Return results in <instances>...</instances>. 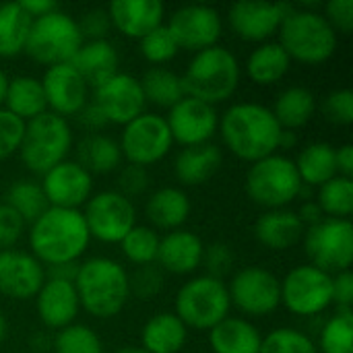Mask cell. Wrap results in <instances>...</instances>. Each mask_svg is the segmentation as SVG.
<instances>
[{"mask_svg": "<svg viewBox=\"0 0 353 353\" xmlns=\"http://www.w3.org/2000/svg\"><path fill=\"white\" fill-rule=\"evenodd\" d=\"M25 134V122L0 108V161L14 155L21 149Z\"/></svg>", "mask_w": 353, "mask_h": 353, "instance_id": "obj_46", "label": "cell"}, {"mask_svg": "<svg viewBox=\"0 0 353 353\" xmlns=\"http://www.w3.org/2000/svg\"><path fill=\"white\" fill-rule=\"evenodd\" d=\"M112 27L132 39H143L147 33L163 25L165 6L159 0H116L108 6Z\"/></svg>", "mask_w": 353, "mask_h": 353, "instance_id": "obj_23", "label": "cell"}, {"mask_svg": "<svg viewBox=\"0 0 353 353\" xmlns=\"http://www.w3.org/2000/svg\"><path fill=\"white\" fill-rule=\"evenodd\" d=\"M77 163L93 174H110L120 168L122 151L118 141L108 134H87L77 147Z\"/></svg>", "mask_w": 353, "mask_h": 353, "instance_id": "obj_35", "label": "cell"}, {"mask_svg": "<svg viewBox=\"0 0 353 353\" xmlns=\"http://www.w3.org/2000/svg\"><path fill=\"white\" fill-rule=\"evenodd\" d=\"M70 64L83 77L87 87H93V89L120 72L118 70L120 56H118L116 46L110 39L83 41V46L79 48Z\"/></svg>", "mask_w": 353, "mask_h": 353, "instance_id": "obj_26", "label": "cell"}, {"mask_svg": "<svg viewBox=\"0 0 353 353\" xmlns=\"http://www.w3.org/2000/svg\"><path fill=\"white\" fill-rule=\"evenodd\" d=\"M2 108L8 110L12 116H17L23 122H29V120L37 118L39 114L48 112L41 81L35 77H27V74L8 79Z\"/></svg>", "mask_w": 353, "mask_h": 353, "instance_id": "obj_32", "label": "cell"}, {"mask_svg": "<svg viewBox=\"0 0 353 353\" xmlns=\"http://www.w3.org/2000/svg\"><path fill=\"white\" fill-rule=\"evenodd\" d=\"M118 145L122 157L128 163L147 170V165L161 161L170 153L174 139L168 128L165 116L145 112L122 128Z\"/></svg>", "mask_w": 353, "mask_h": 353, "instance_id": "obj_12", "label": "cell"}, {"mask_svg": "<svg viewBox=\"0 0 353 353\" xmlns=\"http://www.w3.org/2000/svg\"><path fill=\"white\" fill-rule=\"evenodd\" d=\"M74 290L81 308L95 319L118 316L130 298L126 269L108 256H91L79 263Z\"/></svg>", "mask_w": 353, "mask_h": 353, "instance_id": "obj_3", "label": "cell"}, {"mask_svg": "<svg viewBox=\"0 0 353 353\" xmlns=\"http://www.w3.org/2000/svg\"><path fill=\"white\" fill-rule=\"evenodd\" d=\"M230 292L221 279L199 275L188 279L176 294V316L186 329L211 331L230 316Z\"/></svg>", "mask_w": 353, "mask_h": 353, "instance_id": "obj_9", "label": "cell"}, {"mask_svg": "<svg viewBox=\"0 0 353 353\" xmlns=\"http://www.w3.org/2000/svg\"><path fill=\"white\" fill-rule=\"evenodd\" d=\"M298 143V137L296 132L292 130H281V137H279V149H294Z\"/></svg>", "mask_w": 353, "mask_h": 353, "instance_id": "obj_60", "label": "cell"}, {"mask_svg": "<svg viewBox=\"0 0 353 353\" xmlns=\"http://www.w3.org/2000/svg\"><path fill=\"white\" fill-rule=\"evenodd\" d=\"M316 205L325 217L331 219H350L353 211V182L352 178L335 176L319 188Z\"/></svg>", "mask_w": 353, "mask_h": 353, "instance_id": "obj_39", "label": "cell"}, {"mask_svg": "<svg viewBox=\"0 0 353 353\" xmlns=\"http://www.w3.org/2000/svg\"><path fill=\"white\" fill-rule=\"evenodd\" d=\"M281 281V304L296 316H319L333 304V275L312 267H294Z\"/></svg>", "mask_w": 353, "mask_h": 353, "instance_id": "obj_11", "label": "cell"}, {"mask_svg": "<svg viewBox=\"0 0 353 353\" xmlns=\"http://www.w3.org/2000/svg\"><path fill=\"white\" fill-rule=\"evenodd\" d=\"M163 283H165V277H163V271L157 267V263L137 267V271L132 275H128L130 296H134L139 300L155 298L163 290Z\"/></svg>", "mask_w": 353, "mask_h": 353, "instance_id": "obj_45", "label": "cell"}, {"mask_svg": "<svg viewBox=\"0 0 353 353\" xmlns=\"http://www.w3.org/2000/svg\"><path fill=\"white\" fill-rule=\"evenodd\" d=\"M35 308L39 321L54 331H62L74 325L81 304L72 281L46 277L41 290L35 296Z\"/></svg>", "mask_w": 353, "mask_h": 353, "instance_id": "obj_22", "label": "cell"}, {"mask_svg": "<svg viewBox=\"0 0 353 353\" xmlns=\"http://www.w3.org/2000/svg\"><path fill=\"white\" fill-rule=\"evenodd\" d=\"M294 4L285 2H236L230 6L228 21L232 31L244 41H271Z\"/></svg>", "mask_w": 353, "mask_h": 353, "instance_id": "obj_18", "label": "cell"}, {"mask_svg": "<svg viewBox=\"0 0 353 353\" xmlns=\"http://www.w3.org/2000/svg\"><path fill=\"white\" fill-rule=\"evenodd\" d=\"M325 19L335 29V33L353 31V0H331L325 6Z\"/></svg>", "mask_w": 353, "mask_h": 353, "instance_id": "obj_52", "label": "cell"}, {"mask_svg": "<svg viewBox=\"0 0 353 353\" xmlns=\"http://www.w3.org/2000/svg\"><path fill=\"white\" fill-rule=\"evenodd\" d=\"M333 304L337 310H352L353 306V273L341 271L333 275Z\"/></svg>", "mask_w": 353, "mask_h": 353, "instance_id": "obj_53", "label": "cell"}, {"mask_svg": "<svg viewBox=\"0 0 353 353\" xmlns=\"http://www.w3.org/2000/svg\"><path fill=\"white\" fill-rule=\"evenodd\" d=\"M168 29L180 50H190L196 54L217 46L223 33V23L217 8L207 4H186L172 12Z\"/></svg>", "mask_w": 353, "mask_h": 353, "instance_id": "obj_15", "label": "cell"}, {"mask_svg": "<svg viewBox=\"0 0 353 353\" xmlns=\"http://www.w3.org/2000/svg\"><path fill=\"white\" fill-rule=\"evenodd\" d=\"M201 265L207 269V275L209 277L223 281V277L234 267V250L225 242H213V244L205 246L203 263Z\"/></svg>", "mask_w": 353, "mask_h": 353, "instance_id": "obj_48", "label": "cell"}, {"mask_svg": "<svg viewBox=\"0 0 353 353\" xmlns=\"http://www.w3.org/2000/svg\"><path fill=\"white\" fill-rule=\"evenodd\" d=\"M319 353H353V314L352 310H337L319 337Z\"/></svg>", "mask_w": 353, "mask_h": 353, "instance_id": "obj_40", "label": "cell"}, {"mask_svg": "<svg viewBox=\"0 0 353 353\" xmlns=\"http://www.w3.org/2000/svg\"><path fill=\"white\" fill-rule=\"evenodd\" d=\"M203 252L205 244L196 234L188 230H174L159 240L155 263L161 271L172 275H188L201 267Z\"/></svg>", "mask_w": 353, "mask_h": 353, "instance_id": "obj_24", "label": "cell"}, {"mask_svg": "<svg viewBox=\"0 0 353 353\" xmlns=\"http://www.w3.org/2000/svg\"><path fill=\"white\" fill-rule=\"evenodd\" d=\"M6 87H8V77H6V72H4V70L0 68V108H2V103H4Z\"/></svg>", "mask_w": 353, "mask_h": 353, "instance_id": "obj_61", "label": "cell"}, {"mask_svg": "<svg viewBox=\"0 0 353 353\" xmlns=\"http://www.w3.org/2000/svg\"><path fill=\"white\" fill-rule=\"evenodd\" d=\"M223 155L221 149L213 143L184 147L174 161V172L180 184L184 186H201L209 182L221 168Z\"/></svg>", "mask_w": 353, "mask_h": 353, "instance_id": "obj_27", "label": "cell"}, {"mask_svg": "<svg viewBox=\"0 0 353 353\" xmlns=\"http://www.w3.org/2000/svg\"><path fill=\"white\" fill-rule=\"evenodd\" d=\"M31 17L19 2L0 4V56L14 58L25 52L27 35L31 29Z\"/></svg>", "mask_w": 353, "mask_h": 353, "instance_id": "obj_36", "label": "cell"}, {"mask_svg": "<svg viewBox=\"0 0 353 353\" xmlns=\"http://www.w3.org/2000/svg\"><path fill=\"white\" fill-rule=\"evenodd\" d=\"M25 221L4 203H0V252L10 250L23 236Z\"/></svg>", "mask_w": 353, "mask_h": 353, "instance_id": "obj_51", "label": "cell"}, {"mask_svg": "<svg viewBox=\"0 0 353 353\" xmlns=\"http://www.w3.org/2000/svg\"><path fill=\"white\" fill-rule=\"evenodd\" d=\"M323 112L329 122L339 126H350L353 122V91L335 89L323 101Z\"/></svg>", "mask_w": 353, "mask_h": 353, "instance_id": "obj_47", "label": "cell"}, {"mask_svg": "<svg viewBox=\"0 0 353 353\" xmlns=\"http://www.w3.org/2000/svg\"><path fill=\"white\" fill-rule=\"evenodd\" d=\"M39 81L48 112H54L62 118L77 116L89 101V87L70 62L50 66Z\"/></svg>", "mask_w": 353, "mask_h": 353, "instance_id": "obj_20", "label": "cell"}, {"mask_svg": "<svg viewBox=\"0 0 353 353\" xmlns=\"http://www.w3.org/2000/svg\"><path fill=\"white\" fill-rule=\"evenodd\" d=\"M19 4H21V8H23L31 19L43 17V14L54 12V10L60 8L54 0H21Z\"/></svg>", "mask_w": 353, "mask_h": 353, "instance_id": "obj_56", "label": "cell"}, {"mask_svg": "<svg viewBox=\"0 0 353 353\" xmlns=\"http://www.w3.org/2000/svg\"><path fill=\"white\" fill-rule=\"evenodd\" d=\"M298 176L304 186L321 188L329 180H333L337 174V163H335V147L325 141H314L308 143L298 157L294 159Z\"/></svg>", "mask_w": 353, "mask_h": 353, "instance_id": "obj_31", "label": "cell"}, {"mask_svg": "<svg viewBox=\"0 0 353 353\" xmlns=\"http://www.w3.org/2000/svg\"><path fill=\"white\" fill-rule=\"evenodd\" d=\"M2 203L8 205L25 223H33L48 209V201L43 196V190L33 180L12 182L10 188L6 190Z\"/></svg>", "mask_w": 353, "mask_h": 353, "instance_id": "obj_38", "label": "cell"}, {"mask_svg": "<svg viewBox=\"0 0 353 353\" xmlns=\"http://www.w3.org/2000/svg\"><path fill=\"white\" fill-rule=\"evenodd\" d=\"M54 353H103L99 335L87 325H70L54 337Z\"/></svg>", "mask_w": 353, "mask_h": 353, "instance_id": "obj_42", "label": "cell"}, {"mask_svg": "<svg viewBox=\"0 0 353 353\" xmlns=\"http://www.w3.org/2000/svg\"><path fill=\"white\" fill-rule=\"evenodd\" d=\"M190 209L192 205L188 194L176 186H163L155 190L145 205V213L153 230H168V232L182 230V225L190 217Z\"/></svg>", "mask_w": 353, "mask_h": 353, "instance_id": "obj_28", "label": "cell"}, {"mask_svg": "<svg viewBox=\"0 0 353 353\" xmlns=\"http://www.w3.org/2000/svg\"><path fill=\"white\" fill-rule=\"evenodd\" d=\"M70 149L72 130L66 118L54 112H43L37 118L25 122V134L19 155L29 172L43 176L58 163L66 161Z\"/></svg>", "mask_w": 353, "mask_h": 353, "instance_id": "obj_6", "label": "cell"}, {"mask_svg": "<svg viewBox=\"0 0 353 353\" xmlns=\"http://www.w3.org/2000/svg\"><path fill=\"white\" fill-rule=\"evenodd\" d=\"M46 281V267L31 254L21 250L0 252V294L10 300H31Z\"/></svg>", "mask_w": 353, "mask_h": 353, "instance_id": "obj_21", "label": "cell"}, {"mask_svg": "<svg viewBox=\"0 0 353 353\" xmlns=\"http://www.w3.org/2000/svg\"><path fill=\"white\" fill-rule=\"evenodd\" d=\"M273 116L283 130H298L306 126L316 114V97L308 87H288L283 89L273 105Z\"/></svg>", "mask_w": 353, "mask_h": 353, "instance_id": "obj_34", "label": "cell"}, {"mask_svg": "<svg viewBox=\"0 0 353 353\" xmlns=\"http://www.w3.org/2000/svg\"><path fill=\"white\" fill-rule=\"evenodd\" d=\"M77 25H79L81 35H83V41L108 39L110 31L114 29L108 8H91V10H87L81 17V21H77Z\"/></svg>", "mask_w": 353, "mask_h": 353, "instance_id": "obj_49", "label": "cell"}, {"mask_svg": "<svg viewBox=\"0 0 353 353\" xmlns=\"http://www.w3.org/2000/svg\"><path fill=\"white\" fill-rule=\"evenodd\" d=\"M292 68V58L279 41H265L254 48L246 60V74L261 87L279 83Z\"/></svg>", "mask_w": 353, "mask_h": 353, "instance_id": "obj_33", "label": "cell"}, {"mask_svg": "<svg viewBox=\"0 0 353 353\" xmlns=\"http://www.w3.org/2000/svg\"><path fill=\"white\" fill-rule=\"evenodd\" d=\"M48 207L79 209L93 194V176L77 161H62L41 176L39 182Z\"/></svg>", "mask_w": 353, "mask_h": 353, "instance_id": "obj_19", "label": "cell"}, {"mask_svg": "<svg viewBox=\"0 0 353 353\" xmlns=\"http://www.w3.org/2000/svg\"><path fill=\"white\" fill-rule=\"evenodd\" d=\"M230 302L246 316H267L281 304V281L265 267L240 269L230 285Z\"/></svg>", "mask_w": 353, "mask_h": 353, "instance_id": "obj_14", "label": "cell"}, {"mask_svg": "<svg viewBox=\"0 0 353 353\" xmlns=\"http://www.w3.org/2000/svg\"><path fill=\"white\" fill-rule=\"evenodd\" d=\"M304 223L300 221L296 211L290 209H273L265 211L256 223H254V236L256 240L275 252L290 250L304 238Z\"/></svg>", "mask_w": 353, "mask_h": 353, "instance_id": "obj_25", "label": "cell"}, {"mask_svg": "<svg viewBox=\"0 0 353 353\" xmlns=\"http://www.w3.org/2000/svg\"><path fill=\"white\" fill-rule=\"evenodd\" d=\"M52 345H54V339H52L50 335H46L43 331L33 333L31 339H29V347H31V352L35 353L52 352Z\"/></svg>", "mask_w": 353, "mask_h": 353, "instance_id": "obj_59", "label": "cell"}, {"mask_svg": "<svg viewBox=\"0 0 353 353\" xmlns=\"http://www.w3.org/2000/svg\"><path fill=\"white\" fill-rule=\"evenodd\" d=\"M279 46L302 64H323L337 50V33L323 12L292 6L279 27Z\"/></svg>", "mask_w": 353, "mask_h": 353, "instance_id": "obj_5", "label": "cell"}, {"mask_svg": "<svg viewBox=\"0 0 353 353\" xmlns=\"http://www.w3.org/2000/svg\"><path fill=\"white\" fill-rule=\"evenodd\" d=\"M77 118H79V124H81L85 130H89L91 134L103 130V128L110 124L108 118L103 116V112H101L93 101H87V103L83 105V110L77 114Z\"/></svg>", "mask_w": 353, "mask_h": 353, "instance_id": "obj_54", "label": "cell"}, {"mask_svg": "<svg viewBox=\"0 0 353 353\" xmlns=\"http://www.w3.org/2000/svg\"><path fill=\"white\" fill-rule=\"evenodd\" d=\"M91 242L83 211L48 207L29 230L31 254L43 267L79 263Z\"/></svg>", "mask_w": 353, "mask_h": 353, "instance_id": "obj_2", "label": "cell"}, {"mask_svg": "<svg viewBox=\"0 0 353 353\" xmlns=\"http://www.w3.org/2000/svg\"><path fill=\"white\" fill-rule=\"evenodd\" d=\"M180 77L188 97L217 105L238 91L242 70L234 52L217 43L196 52Z\"/></svg>", "mask_w": 353, "mask_h": 353, "instance_id": "obj_4", "label": "cell"}, {"mask_svg": "<svg viewBox=\"0 0 353 353\" xmlns=\"http://www.w3.org/2000/svg\"><path fill=\"white\" fill-rule=\"evenodd\" d=\"M139 48H141L143 58L147 62L155 64V66L174 60L178 56V52H180V46L174 39L168 25H159L157 29L147 33L143 39H139Z\"/></svg>", "mask_w": 353, "mask_h": 353, "instance_id": "obj_44", "label": "cell"}, {"mask_svg": "<svg viewBox=\"0 0 353 353\" xmlns=\"http://www.w3.org/2000/svg\"><path fill=\"white\" fill-rule=\"evenodd\" d=\"M159 234L149 225H134L120 242L122 252L126 261H130L137 267L153 265L157 261L159 250Z\"/></svg>", "mask_w": 353, "mask_h": 353, "instance_id": "obj_41", "label": "cell"}, {"mask_svg": "<svg viewBox=\"0 0 353 353\" xmlns=\"http://www.w3.org/2000/svg\"><path fill=\"white\" fill-rule=\"evenodd\" d=\"M263 335L259 329L238 316H228L209 331V345L213 353H259Z\"/></svg>", "mask_w": 353, "mask_h": 353, "instance_id": "obj_30", "label": "cell"}, {"mask_svg": "<svg viewBox=\"0 0 353 353\" xmlns=\"http://www.w3.org/2000/svg\"><path fill=\"white\" fill-rule=\"evenodd\" d=\"M145 101L155 103L159 108H174L180 99L186 97L184 93V85H182V77L170 68L163 66H153L149 68L143 79L139 81Z\"/></svg>", "mask_w": 353, "mask_h": 353, "instance_id": "obj_37", "label": "cell"}, {"mask_svg": "<svg viewBox=\"0 0 353 353\" xmlns=\"http://www.w3.org/2000/svg\"><path fill=\"white\" fill-rule=\"evenodd\" d=\"M219 128L225 149L242 161L254 163L279 151L283 128L275 120L271 108L263 103L240 101L230 105L219 120Z\"/></svg>", "mask_w": 353, "mask_h": 353, "instance_id": "obj_1", "label": "cell"}, {"mask_svg": "<svg viewBox=\"0 0 353 353\" xmlns=\"http://www.w3.org/2000/svg\"><path fill=\"white\" fill-rule=\"evenodd\" d=\"M165 122L172 132V139L184 147L211 143V139L219 130V114L215 105H209L188 95L180 99L174 108H170Z\"/></svg>", "mask_w": 353, "mask_h": 353, "instance_id": "obj_17", "label": "cell"}, {"mask_svg": "<svg viewBox=\"0 0 353 353\" xmlns=\"http://www.w3.org/2000/svg\"><path fill=\"white\" fill-rule=\"evenodd\" d=\"M79 263H66V265H56V267H46V277L50 279H62V281H72L77 277Z\"/></svg>", "mask_w": 353, "mask_h": 353, "instance_id": "obj_58", "label": "cell"}, {"mask_svg": "<svg viewBox=\"0 0 353 353\" xmlns=\"http://www.w3.org/2000/svg\"><path fill=\"white\" fill-rule=\"evenodd\" d=\"M93 103L103 112L110 124L126 126L141 114H145V95L137 77L118 72L99 87L93 89Z\"/></svg>", "mask_w": 353, "mask_h": 353, "instance_id": "obj_16", "label": "cell"}, {"mask_svg": "<svg viewBox=\"0 0 353 353\" xmlns=\"http://www.w3.org/2000/svg\"><path fill=\"white\" fill-rule=\"evenodd\" d=\"M186 341L188 329L174 312L151 316L141 333V350L147 353H180Z\"/></svg>", "mask_w": 353, "mask_h": 353, "instance_id": "obj_29", "label": "cell"}, {"mask_svg": "<svg viewBox=\"0 0 353 353\" xmlns=\"http://www.w3.org/2000/svg\"><path fill=\"white\" fill-rule=\"evenodd\" d=\"M81 46L83 35L77 21L58 8L31 21L25 52L29 54V58L50 68L56 64L72 62Z\"/></svg>", "mask_w": 353, "mask_h": 353, "instance_id": "obj_8", "label": "cell"}, {"mask_svg": "<svg viewBox=\"0 0 353 353\" xmlns=\"http://www.w3.org/2000/svg\"><path fill=\"white\" fill-rule=\"evenodd\" d=\"M304 250L308 265L335 275L350 271L353 263V225L350 219L325 217L321 223L306 228Z\"/></svg>", "mask_w": 353, "mask_h": 353, "instance_id": "obj_10", "label": "cell"}, {"mask_svg": "<svg viewBox=\"0 0 353 353\" xmlns=\"http://www.w3.org/2000/svg\"><path fill=\"white\" fill-rule=\"evenodd\" d=\"M6 335H8V323H6V316L0 312V345L4 343Z\"/></svg>", "mask_w": 353, "mask_h": 353, "instance_id": "obj_62", "label": "cell"}, {"mask_svg": "<svg viewBox=\"0 0 353 353\" xmlns=\"http://www.w3.org/2000/svg\"><path fill=\"white\" fill-rule=\"evenodd\" d=\"M89 236L105 242L120 244L122 238L137 225V209L130 199L118 190H101L91 194L83 211Z\"/></svg>", "mask_w": 353, "mask_h": 353, "instance_id": "obj_13", "label": "cell"}, {"mask_svg": "<svg viewBox=\"0 0 353 353\" xmlns=\"http://www.w3.org/2000/svg\"><path fill=\"white\" fill-rule=\"evenodd\" d=\"M259 353H319V350L304 331L279 327L263 337Z\"/></svg>", "mask_w": 353, "mask_h": 353, "instance_id": "obj_43", "label": "cell"}, {"mask_svg": "<svg viewBox=\"0 0 353 353\" xmlns=\"http://www.w3.org/2000/svg\"><path fill=\"white\" fill-rule=\"evenodd\" d=\"M302 186L294 159L279 153L250 163L244 180L248 199L267 211L285 209L300 196Z\"/></svg>", "mask_w": 353, "mask_h": 353, "instance_id": "obj_7", "label": "cell"}, {"mask_svg": "<svg viewBox=\"0 0 353 353\" xmlns=\"http://www.w3.org/2000/svg\"><path fill=\"white\" fill-rule=\"evenodd\" d=\"M335 163H337V174L352 178L353 174V145L345 143L335 149Z\"/></svg>", "mask_w": 353, "mask_h": 353, "instance_id": "obj_55", "label": "cell"}, {"mask_svg": "<svg viewBox=\"0 0 353 353\" xmlns=\"http://www.w3.org/2000/svg\"><path fill=\"white\" fill-rule=\"evenodd\" d=\"M149 186V176H147V170L145 168H139V165H124L118 174V192L126 199H134V196H141Z\"/></svg>", "mask_w": 353, "mask_h": 353, "instance_id": "obj_50", "label": "cell"}, {"mask_svg": "<svg viewBox=\"0 0 353 353\" xmlns=\"http://www.w3.org/2000/svg\"><path fill=\"white\" fill-rule=\"evenodd\" d=\"M114 353H147V352H143L141 347H134V345H126V347H120V350H116Z\"/></svg>", "mask_w": 353, "mask_h": 353, "instance_id": "obj_63", "label": "cell"}, {"mask_svg": "<svg viewBox=\"0 0 353 353\" xmlns=\"http://www.w3.org/2000/svg\"><path fill=\"white\" fill-rule=\"evenodd\" d=\"M298 217H300V221L304 223V228H312V225H316V223H321V221L325 219V215H323L321 207L316 205V201H306V203L300 207Z\"/></svg>", "mask_w": 353, "mask_h": 353, "instance_id": "obj_57", "label": "cell"}]
</instances>
